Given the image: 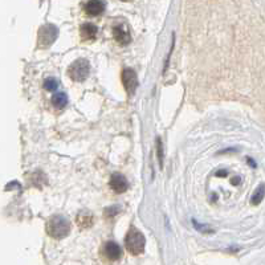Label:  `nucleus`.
I'll list each match as a JSON object with an SVG mask.
<instances>
[{"mask_svg":"<svg viewBox=\"0 0 265 265\" xmlns=\"http://www.w3.org/2000/svg\"><path fill=\"white\" fill-rule=\"evenodd\" d=\"M192 223H194V227H195L196 230L200 231V232H205V234H212V230H209L208 227L202 226V224H198V222H196V220H192Z\"/></svg>","mask_w":265,"mask_h":265,"instance_id":"obj_17","label":"nucleus"},{"mask_svg":"<svg viewBox=\"0 0 265 265\" xmlns=\"http://www.w3.org/2000/svg\"><path fill=\"white\" fill-rule=\"evenodd\" d=\"M59 37V28L55 24H44L40 27L37 33V44L39 48H49Z\"/></svg>","mask_w":265,"mask_h":265,"instance_id":"obj_3","label":"nucleus"},{"mask_svg":"<svg viewBox=\"0 0 265 265\" xmlns=\"http://www.w3.org/2000/svg\"><path fill=\"white\" fill-rule=\"evenodd\" d=\"M47 232L53 239H64L69 235L70 222L61 215H55L47 223Z\"/></svg>","mask_w":265,"mask_h":265,"instance_id":"obj_1","label":"nucleus"},{"mask_svg":"<svg viewBox=\"0 0 265 265\" xmlns=\"http://www.w3.org/2000/svg\"><path fill=\"white\" fill-rule=\"evenodd\" d=\"M122 207L121 206H110V207H108V208H105L104 211V216L108 217V219H112V217H114L116 215H118V213L121 212Z\"/></svg>","mask_w":265,"mask_h":265,"instance_id":"obj_14","label":"nucleus"},{"mask_svg":"<svg viewBox=\"0 0 265 265\" xmlns=\"http://www.w3.org/2000/svg\"><path fill=\"white\" fill-rule=\"evenodd\" d=\"M157 155L158 161H159V167H163V159H165V155H163V145H162V139L158 137L157 138Z\"/></svg>","mask_w":265,"mask_h":265,"instance_id":"obj_16","label":"nucleus"},{"mask_svg":"<svg viewBox=\"0 0 265 265\" xmlns=\"http://www.w3.org/2000/svg\"><path fill=\"white\" fill-rule=\"evenodd\" d=\"M122 84H123V88H125L127 94L133 96L135 89L138 87V77H137V73H135L134 69L125 68L122 70Z\"/></svg>","mask_w":265,"mask_h":265,"instance_id":"obj_5","label":"nucleus"},{"mask_svg":"<svg viewBox=\"0 0 265 265\" xmlns=\"http://www.w3.org/2000/svg\"><path fill=\"white\" fill-rule=\"evenodd\" d=\"M102 253H104V256L110 261L119 260L122 256L121 247H119L117 243H114V241L105 243L104 247H102Z\"/></svg>","mask_w":265,"mask_h":265,"instance_id":"obj_6","label":"nucleus"},{"mask_svg":"<svg viewBox=\"0 0 265 265\" xmlns=\"http://www.w3.org/2000/svg\"><path fill=\"white\" fill-rule=\"evenodd\" d=\"M59 88V81L53 77H49L44 81V89L48 91H55Z\"/></svg>","mask_w":265,"mask_h":265,"instance_id":"obj_15","label":"nucleus"},{"mask_svg":"<svg viewBox=\"0 0 265 265\" xmlns=\"http://www.w3.org/2000/svg\"><path fill=\"white\" fill-rule=\"evenodd\" d=\"M264 195H265V186L261 183V184H259V187L256 188V191L253 192L252 198H251V203H252L253 206L260 205L261 200L264 199Z\"/></svg>","mask_w":265,"mask_h":265,"instance_id":"obj_13","label":"nucleus"},{"mask_svg":"<svg viewBox=\"0 0 265 265\" xmlns=\"http://www.w3.org/2000/svg\"><path fill=\"white\" fill-rule=\"evenodd\" d=\"M232 183H234V184H239V183H240V178H235V180H234V182H232Z\"/></svg>","mask_w":265,"mask_h":265,"instance_id":"obj_20","label":"nucleus"},{"mask_svg":"<svg viewBox=\"0 0 265 265\" xmlns=\"http://www.w3.org/2000/svg\"><path fill=\"white\" fill-rule=\"evenodd\" d=\"M110 187H112V190L114 192H117V194H123V192L127 191V188H129V182H127L126 177H123L122 174H113L112 175V178H110Z\"/></svg>","mask_w":265,"mask_h":265,"instance_id":"obj_7","label":"nucleus"},{"mask_svg":"<svg viewBox=\"0 0 265 265\" xmlns=\"http://www.w3.org/2000/svg\"><path fill=\"white\" fill-rule=\"evenodd\" d=\"M90 73V65L89 61L79 59L68 68V76L76 83H83L88 79V76Z\"/></svg>","mask_w":265,"mask_h":265,"instance_id":"obj_4","label":"nucleus"},{"mask_svg":"<svg viewBox=\"0 0 265 265\" xmlns=\"http://www.w3.org/2000/svg\"><path fill=\"white\" fill-rule=\"evenodd\" d=\"M76 223L80 228H90L94 223V216L89 211H81L76 217Z\"/></svg>","mask_w":265,"mask_h":265,"instance_id":"obj_11","label":"nucleus"},{"mask_svg":"<svg viewBox=\"0 0 265 265\" xmlns=\"http://www.w3.org/2000/svg\"><path fill=\"white\" fill-rule=\"evenodd\" d=\"M216 175H217V177H220V175H222V177H226L227 171H217Z\"/></svg>","mask_w":265,"mask_h":265,"instance_id":"obj_18","label":"nucleus"},{"mask_svg":"<svg viewBox=\"0 0 265 265\" xmlns=\"http://www.w3.org/2000/svg\"><path fill=\"white\" fill-rule=\"evenodd\" d=\"M248 162H249V165L256 166V163H255V162H252V159H251V158H248Z\"/></svg>","mask_w":265,"mask_h":265,"instance_id":"obj_19","label":"nucleus"},{"mask_svg":"<svg viewBox=\"0 0 265 265\" xmlns=\"http://www.w3.org/2000/svg\"><path fill=\"white\" fill-rule=\"evenodd\" d=\"M97 33H98V28L94 24H91V23H84L83 26L80 27V36L85 41L96 40Z\"/></svg>","mask_w":265,"mask_h":265,"instance_id":"obj_9","label":"nucleus"},{"mask_svg":"<svg viewBox=\"0 0 265 265\" xmlns=\"http://www.w3.org/2000/svg\"><path fill=\"white\" fill-rule=\"evenodd\" d=\"M52 104L55 105V108L62 109L65 108L66 104H68V96L62 91H59V93H55L52 96Z\"/></svg>","mask_w":265,"mask_h":265,"instance_id":"obj_12","label":"nucleus"},{"mask_svg":"<svg viewBox=\"0 0 265 265\" xmlns=\"http://www.w3.org/2000/svg\"><path fill=\"white\" fill-rule=\"evenodd\" d=\"M105 3L101 0H90L84 4V9L89 16H98L105 11Z\"/></svg>","mask_w":265,"mask_h":265,"instance_id":"obj_10","label":"nucleus"},{"mask_svg":"<svg viewBox=\"0 0 265 265\" xmlns=\"http://www.w3.org/2000/svg\"><path fill=\"white\" fill-rule=\"evenodd\" d=\"M125 247H126L127 252L134 256L144 253L145 247H146V239L142 235V232L137 230L135 227H130L125 236Z\"/></svg>","mask_w":265,"mask_h":265,"instance_id":"obj_2","label":"nucleus"},{"mask_svg":"<svg viewBox=\"0 0 265 265\" xmlns=\"http://www.w3.org/2000/svg\"><path fill=\"white\" fill-rule=\"evenodd\" d=\"M113 36L116 41L121 45H127L131 43V35L127 27L125 24H118L117 27H114Z\"/></svg>","mask_w":265,"mask_h":265,"instance_id":"obj_8","label":"nucleus"}]
</instances>
